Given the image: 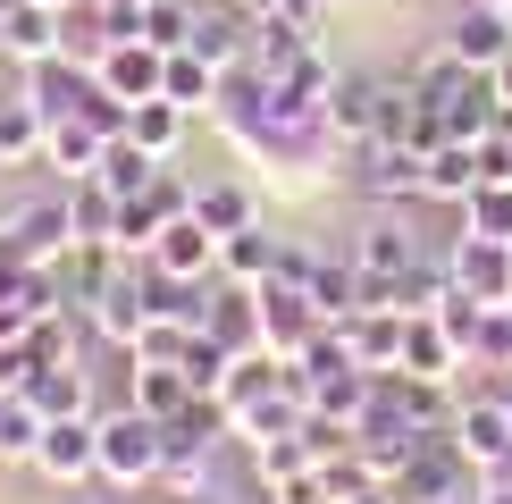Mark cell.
<instances>
[{
	"label": "cell",
	"mask_w": 512,
	"mask_h": 504,
	"mask_svg": "<svg viewBox=\"0 0 512 504\" xmlns=\"http://www.w3.org/2000/svg\"><path fill=\"white\" fill-rule=\"evenodd\" d=\"M420 177H429V152H420V143H387V135L345 143V160H336V185H345V194H361L370 210L420 202Z\"/></svg>",
	"instance_id": "6da1fadb"
},
{
	"label": "cell",
	"mask_w": 512,
	"mask_h": 504,
	"mask_svg": "<svg viewBox=\"0 0 512 504\" xmlns=\"http://www.w3.org/2000/svg\"><path fill=\"white\" fill-rule=\"evenodd\" d=\"M76 244L68 227V185H34V194H0V252L26 269H51Z\"/></svg>",
	"instance_id": "7a4b0ae2"
},
{
	"label": "cell",
	"mask_w": 512,
	"mask_h": 504,
	"mask_svg": "<svg viewBox=\"0 0 512 504\" xmlns=\"http://www.w3.org/2000/svg\"><path fill=\"white\" fill-rule=\"evenodd\" d=\"M160 454H168V420L135 412L118 395L110 412H101V488H160Z\"/></svg>",
	"instance_id": "3957f363"
},
{
	"label": "cell",
	"mask_w": 512,
	"mask_h": 504,
	"mask_svg": "<svg viewBox=\"0 0 512 504\" xmlns=\"http://www.w3.org/2000/svg\"><path fill=\"white\" fill-rule=\"evenodd\" d=\"M345 261L361 269V311H370V303L387 311L395 278H403V269H420L429 252H420V236L403 227V210H370V219H361L353 236H345Z\"/></svg>",
	"instance_id": "277c9868"
},
{
	"label": "cell",
	"mask_w": 512,
	"mask_h": 504,
	"mask_svg": "<svg viewBox=\"0 0 512 504\" xmlns=\"http://www.w3.org/2000/svg\"><path fill=\"white\" fill-rule=\"evenodd\" d=\"M34 471L51 479V488H93V479H101V412H59V420H42Z\"/></svg>",
	"instance_id": "5b68a950"
},
{
	"label": "cell",
	"mask_w": 512,
	"mask_h": 504,
	"mask_svg": "<svg viewBox=\"0 0 512 504\" xmlns=\"http://www.w3.org/2000/svg\"><path fill=\"white\" fill-rule=\"evenodd\" d=\"M445 51H454L462 59V68H504V59H512V9H504V0H462V9L454 17H445Z\"/></svg>",
	"instance_id": "8992f818"
},
{
	"label": "cell",
	"mask_w": 512,
	"mask_h": 504,
	"mask_svg": "<svg viewBox=\"0 0 512 504\" xmlns=\"http://www.w3.org/2000/svg\"><path fill=\"white\" fill-rule=\"evenodd\" d=\"M252 294H261V345L277 353V362H294V353H303L311 336L328 328V320H319V303H311V286L269 278V286H252Z\"/></svg>",
	"instance_id": "52a82bcc"
},
{
	"label": "cell",
	"mask_w": 512,
	"mask_h": 504,
	"mask_svg": "<svg viewBox=\"0 0 512 504\" xmlns=\"http://www.w3.org/2000/svg\"><path fill=\"white\" fill-rule=\"evenodd\" d=\"M445 437L462 446V462H471V479L512 446V412H504V395L487 387V395H454V420H445Z\"/></svg>",
	"instance_id": "ba28073f"
},
{
	"label": "cell",
	"mask_w": 512,
	"mask_h": 504,
	"mask_svg": "<svg viewBox=\"0 0 512 504\" xmlns=\"http://www.w3.org/2000/svg\"><path fill=\"white\" fill-rule=\"evenodd\" d=\"M445 278H454L471 303H512V244H487V236H454L445 244Z\"/></svg>",
	"instance_id": "9c48e42d"
},
{
	"label": "cell",
	"mask_w": 512,
	"mask_h": 504,
	"mask_svg": "<svg viewBox=\"0 0 512 504\" xmlns=\"http://www.w3.org/2000/svg\"><path fill=\"white\" fill-rule=\"evenodd\" d=\"M93 93H101V76L84 68V59H68V51H51V59H34L26 68V101L42 118H84L93 110Z\"/></svg>",
	"instance_id": "30bf717a"
},
{
	"label": "cell",
	"mask_w": 512,
	"mask_h": 504,
	"mask_svg": "<svg viewBox=\"0 0 512 504\" xmlns=\"http://www.w3.org/2000/svg\"><path fill=\"white\" fill-rule=\"evenodd\" d=\"M143 261L160 269V278H219V236H210V227L194 219V210H185V219H168L160 236H152V252H143Z\"/></svg>",
	"instance_id": "8fae6325"
},
{
	"label": "cell",
	"mask_w": 512,
	"mask_h": 504,
	"mask_svg": "<svg viewBox=\"0 0 512 504\" xmlns=\"http://www.w3.org/2000/svg\"><path fill=\"white\" fill-rule=\"evenodd\" d=\"M101 93L110 101H126V110H135V101H160V76H168V51H152V42H110V51H101Z\"/></svg>",
	"instance_id": "7c38bea8"
},
{
	"label": "cell",
	"mask_w": 512,
	"mask_h": 504,
	"mask_svg": "<svg viewBox=\"0 0 512 504\" xmlns=\"http://www.w3.org/2000/svg\"><path fill=\"white\" fill-rule=\"evenodd\" d=\"M462 370H471V362H462V345L445 336V320H437V311H412V320H403V378H429V387H454Z\"/></svg>",
	"instance_id": "4fadbf2b"
},
{
	"label": "cell",
	"mask_w": 512,
	"mask_h": 504,
	"mask_svg": "<svg viewBox=\"0 0 512 504\" xmlns=\"http://www.w3.org/2000/svg\"><path fill=\"white\" fill-rule=\"evenodd\" d=\"M101 152H110V135H101L93 118H51L34 168H51V185H76V177H93V168H101Z\"/></svg>",
	"instance_id": "5bb4252c"
},
{
	"label": "cell",
	"mask_w": 512,
	"mask_h": 504,
	"mask_svg": "<svg viewBox=\"0 0 512 504\" xmlns=\"http://www.w3.org/2000/svg\"><path fill=\"white\" fill-rule=\"evenodd\" d=\"M277 261H286V236H277L269 219L236 227V236H219V278H227V286H269Z\"/></svg>",
	"instance_id": "9a60e30c"
},
{
	"label": "cell",
	"mask_w": 512,
	"mask_h": 504,
	"mask_svg": "<svg viewBox=\"0 0 512 504\" xmlns=\"http://www.w3.org/2000/svg\"><path fill=\"white\" fill-rule=\"evenodd\" d=\"M202 336H219L227 353H269L261 345V294L252 286H210V311H202Z\"/></svg>",
	"instance_id": "2e32d148"
},
{
	"label": "cell",
	"mask_w": 512,
	"mask_h": 504,
	"mask_svg": "<svg viewBox=\"0 0 512 504\" xmlns=\"http://www.w3.org/2000/svg\"><path fill=\"white\" fill-rule=\"evenodd\" d=\"M118 395H126L135 412H152V420H177L185 404H194V378H185L177 362H126Z\"/></svg>",
	"instance_id": "e0dca14e"
},
{
	"label": "cell",
	"mask_w": 512,
	"mask_h": 504,
	"mask_svg": "<svg viewBox=\"0 0 512 504\" xmlns=\"http://www.w3.org/2000/svg\"><path fill=\"white\" fill-rule=\"evenodd\" d=\"M345 345H353V362L370 370V378H387V370H403V311H353L345 320Z\"/></svg>",
	"instance_id": "ac0fdd59"
},
{
	"label": "cell",
	"mask_w": 512,
	"mask_h": 504,
	"mask_svg": "<svg viewBox=\"0 0 512 504\" xmlns=\"http://www.w3.org/2000/svg\"><path fill=\"white\" fill-rule=\"evenodd\" d=\"M59 51V9L51 0H9V26H0V59L34 68V59Z\"/></svg>",
	"instance_id": "d6986e66"
},
{
	"label": "cell",
	"mask_w": 512,
	"mask_h": 504,
	"mask_svg": "<svg viewBox=\"0 0 512 504\" xmlns=\"http://www.w3.org/2000/svg\"><path fill=\"white\" fill-rule=\"evenodd\" d=\"M479 143H437L429 152V177H420V202H445V210H462L479 194Z\"/></svg>",
	"instance_id": "ffe728a7"
},
{
	"label": "cell",
	"mask_w": 512,
	"mask_h": 504,
	"mask_svg": "<svg viewBox=\"0 0 512 504\" xmlns=\"http://www.w3.org/2000/svg\"><path fill=\"white\" fill-rule=\"evenodd\" d=\"M110 42H126V34H118V17L101 9V0H68V9H59V51H68V59L101 68V51H110Z\"/></svg>",
	"instance_id": "44dd1931"
},
{
	"label": "cell",
	"mask_w": 512,
	"mask_h": 504,
	"mask_svg": "<svg viewBox=\"0 0 512 504\" xmlns=\"http://www.w3.org/2000/svg\"><path fill=\"white\" fill-rule=\"evenodd\" d=\"M194 219L210 236H236V227L261 219V194H252L244 177H210V185H194Z\"/></svg>",
	"instance_id": "7402d4cb"
},
{
	"label": "cell",
	"mask_w": 512,
	"mask_h": 504,
	"mask_svg": "<svg viewBox=\"0 0 512 504\" xmlns=\"http://www.w3.org/2000/svg\"><path fill=\"white\" fill-rule=\"evenodd\" d=\"M311 303H319V320H328V328H345L353 311H361V269L345 261V252H319V261H311Z\"/></svg>",
	"instance_id": "603a6c76"
},
{
	"label": "cell",
	"mask_w": 512,
	"mask_h": 504,
	"mask_svg": "<svg viewBox=\"0 0 512 504\" xmlns=\"http://www.w3.org/2000/svg\"><path fill=\"white\" fill-rule=\"evenodd\" d=\"M42 135H51V118L26 101V84L0 93V160H9V168H34V160H42Z\"/></svg>",
	"instance_id": "cb8c5ba5"
},
{
	"label": "cell",
	"mask_w": 512,
	"mask_h": 504,
	"mask_svg": "<svg viewBox=\"0 0 512 504\" xmlns=\"http://www.w3.org/2000/svg\"><path fill=\"white\" fill-rule=\"evenodd\" d=\"M160 101H177L185 118H210V101H219V68H210L202 51H168V76H160Z\"/></svg>",
	"instance_id": "d4e9b609"
},
{
	"label": "cell",
	"mask_w": 512,
	"mask_h": 504,
	"mask_svg": "<svg viewBox=\"0 0 512 504\" xmlns=\"http://www.w3.org/2000/svg\"><path fill=\"white\" fill-rule=\"evenodd\" d=\"M118 194H110V185H101V177H76L68 185V227H76V244H118Z\"/></svg>",
	"instance_id": "484cf974"
},
{
	"label": "cell",
	"mask_w": 512,
	"mask_h": 504,
	"mask_svg": "<svg viewBox=\"0 0 512 504\" xmlns=\"http://www.w3.org/2000/svg\"><path fill=\"white\" fill-rule=\"evenodd\" d=\"M185 135H194V118H185L177 101H135V110H126V143H143L152 160H177Z\"/></svg>",
	"instance_id": "4316f807"
},
{
	"label": "cell",
	"mask_w": 512,
	"mask_h": 504,
	"mask_svg": "<svg viewBox=\"0 0 512 504\" xmlns=\"http://www.w3.org/2000/svg\"><path fill=\"white\" fill-rule=\"evenodd\" d=\"M311 420V412H303ZM319 471V454H311V437L294 429V437H261V446H252V479H261V488H294V479H311Z\"/></svg>",
	"instance_id": "83f0119b"
},
{
	"label": "cell",
	"mask_w": 512,
	"mask_h": 504,
	"mask_svg": "<svg viewBox=\"0 0 512 504\" xmlns=\"http://www.w3.org/2000/svg\"><path fill=\"white\" fill-rule=\"evenodd\" d=\"M160 168H168V160H152V152H143V143H126V135H110V152H101V168H93V177H101V185H110V194H118V202H135V194H143V185H152V177H160Z\"/></svg>",
	"instance_id": "f1b7e54d"
},
{
	"label": "cell",
	"mask_w": 512,
	"mask_h": 504,
	"mask_svg": "<svg viewBox=\"0 0 512 504\" xmlns=\"http://www.w3.org/2000/svg\"><path fill=\"white\" fill-rule=\"evenodd\" d=\"M194 9H202V0H143L135 42H152V51H185V42H194Z\"/></svg>",
	"instance_id": "f546056e"
},
{
	"label": "cell",
	"mask_w": 512,
	"mask_h": 504,
	"mask_svg": "<svg viewBox=\"0 0 512 504\" xmlns=\"http://www.w3.org/2000/svg\"><path fill=\"white\" fill-rule=\"evenodd\" d=\"M462 236H487V244H512V185H479L462 202Z\"/></svg>",
	"instance_id": "4dcf8cb0"
},
{
	"label": "cell",
	"mask_w": 512,
	"mask_h": 504,
	"mask_svg": "<svg viewBox=\"0 0 512 504\" xmlns=\"http://www.w3.org/2000/svg\"><path fill=\"white\" fill-rule=\"evenodd\" d=\"M34 446H42V412L26 395H0V462H34Z\"/></svg>",
	"instance_id": "1f68e13d"
},
{
	"label": "cell",
	"mask_w": 512,
	"mask_h": 504,
	"mask_svg": "<svg viewBox=\"0 0 512 504\" xmlns=\"http://www.w3.org/2000/svg\"><path fill=\"white\" fill-rule=\"evenodd\" d=\"M471 370H512V303H496V311H479V345H471Z\"/></svg>",
	"instance_id": "d6a6232c"
},
{
	"label": "cell",
	"mask_w": 512,
	"mask_h": 504,
	"mask_svg": "<svg viewBox=\"0 0 512 504\" xmlns=\"http://www.w3.org/2000/svg\"><path fill=\"white\" fill-rule=\"evenodd\" d=\"M185 345H194V328H185V320H143V336L126 353H135V362H185Z\"/></svg>",
	"instance_id": "836d02e7"
},
{
	"label": "cell",
	"mask_w": 512,
	"mask_h": 504,
	"mask_svg": "<svg viewBox=\"0 0 512 504\" xmlns=\"http://www.w3.org/2000/svg\"><path fill=\"white\" fill-rule=\"evenodd\" d=\"M479 177H487V185H512V118H496V126L479 135Z\"/></svg>",
	"instance_id": "e575fe53"
},
{
	"label": "cell",
	"mask_w": 512,
	"mask_h": 504,
	"mask_svg": "<svg viewBox=\"0 0 512 504\" xmlns=\"http://www.w3.org/2000/svg\"><path fill=\"white\" fill-rule=\"evenodd\" d=\"M26 370H34V353H26V345H0V395L26 387Z\"/></svg>",
	"instance_id": "d590c367"
},
{
	"label": "cell",
	"mask_w": 512,
	"mask_h": 504,
	"mask_svg": "<svg viewBox=\"0 0 512 504\" xmlns=\"http://www.w3.org/2000/svg\"><path fill=\"white\" fill-rule=\"evenodd\" d=\"M479 488H512V446H504V454H496V462L479 471Z\"/></svg>",
	"instance_id": "8d00e7d4"
},
{
	"label": "cell",
	"mask_w": 512,
	"mask_h": 504,
	"mask_svg": "<svg viewBox=\"0 0 512 504\" xmlns=\"http://www.w3.org/2000/svg\"><path fill=\"white\" fill-rule=\"evenodd\" d=\"M487 84H496V110L512 118V59H504V68H487Z\"/></svg>",
	"instance_id": "74e56055"
},
{
	"label": "cell",
	"mask_w": 512,
	"mask_h": 504,
	"mask_svg": "<svg viewBox=\"0 0 512 504\" xmlns=\"http://www.w3.org/2000/svg\"><path fill=\"white\" fill-rule=\"evenodd\" d=\"M101 9H110V17H143V0H101Z\"/></svg>",
	"instance_id": "f35d334b"
},
{
	"label": "cell",
	"mask_w": 512,
	"mask_h": 504,
	"mask_svg": "<svg viewBox=\"0 0 512 504\" xmlns=\"http://www.w3.org/2000/svg\"><path fill=\"white\" fill-rule=\"evenodd\" d=\"M471 504H512V488H479V496H471Z\"/></svg>",
	"instance_id": "ab89813d"
},
{
	"label": "cell",
	"mask_w": 512,
	"mask_h": 504,
	"mask_svg": "<svg viewBox=\"0 0 512 504\" xmlns=\"http://www.w3.org/2000/svg\"><path fill=\"white\" fill-rule=\"evenodd\" d=\"M487 387H496V395H504V412H512V370H504V378H487Z\"/></svg>",
	"instance_id": "60d3db41"
},
{
	"label": "cell",
	"mask_w": 512,
	"mask_h": 504,
	"mask_svg": "<svg viewBox=\"0 0 512 504\" xmlns=\"http://www.w3.org/2000/svg\"><path fill=\"white\" fill-rule=\"evenodd\" d=\"M504 9H512V0H504Z\"/></svg>",
	"instance_id": "b9f144b4"
},
{
	"label": "cell",
	"mask_w": 512,
	"mask_h": 504,
	"mask_svg": "<svg viewBox=\"0 0 512 504\" xmlns=\"http://www.w3.org/2000/svg\"><path fill=\"white\" fill-rule=\"evenodd\" d=\"M0 168H9V160H0Z\"/></svg>",
	"instance_id": "7bdbcfd3"
}]
</instances>
